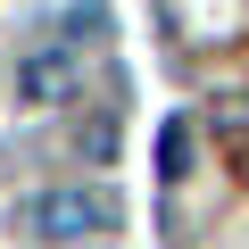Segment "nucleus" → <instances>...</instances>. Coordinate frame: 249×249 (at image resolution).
<instances>
[{
  "mask_svg": "<svg viewBox=\"0 0 249 249\" xmlns=\"http://www.w3.org/2000/svg\"><path fill=\"white\" fill-rule=\"evenodd\" d=\"M75 91H83V58H75L67 42L17 58V100H25V108H58V100H75Z\"/></svg>",
  "mask_w": 249,
  "mask_h": 249,
  "instance_id": "nucleus-2",
  "label": "nucleus"
},
{
  "mask_svg": "<svg viewBox=\"0 0 249 249\" xmlns=\"http://www.w3.org/2000/svg\"><path fill=\"white\" fill-rule=\"evenodd\" d=\"M158 175H166V183H183V175H191V124H183V116L158 133Z\"/></svg>",
  "mask_w": 249,
  "mask_h": 249,
  "instance_id": "nucleus-3",
  "label": "nucleus"
},
{
  "mask_svg": "<svg viewBox=\"0 0 249 249\" xmlns=\"http://www.w3.org/2000/svg\"><path fill=\"white\" fill-rule=\"evenodd\" d=\"M25 224L42 232V241H100V232H116V199L108 191H83V183H67V191H42L34 208H25Z\"/></svg>",
  "mask_w": 249,
  "mask_h": 249,
  "instance_id": "nucleus-1",
  "label": "nucleus"
}]
</instances>
